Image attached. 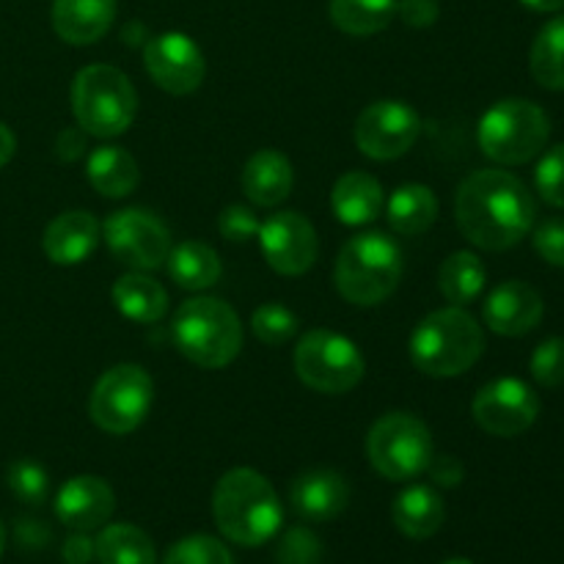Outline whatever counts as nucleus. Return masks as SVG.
Here are the masks:
<instances>
[{"label": "nucleus", "mask_w": 564, "mask_h": 564, "mask_svg": "<svg viewBox=\"0 0 564 564\" xmlns=\"http://www.w3.org/2000/svg\"><path fill=\"white\" fill-rule=\"evenodd\" d=\"M538 218L529 187L501 169L474 171L455 196V220L463 237L482 251H507L532 231Z\"/></svg>", "instance_id": "1"}, {"label": "nucleus", "mask_w": 564, "mask_h": 564, "mask_svg": "<svg viewBox=\"0 0 564 564\" xmlns=\"http://www.w3.org/2000/svg\"><path fill=\"white\" fill-rule=\"evenodd\" d=\"M213 518L237 545H262L281 529V501L273 485L253 468H231L213 490Z\"/></svg>", "instance_id": "2"}, {"label": "nucleus", "mask_w": 564, "mask_h": 564, "mask_svg": "<svg viewBox=\"0 0 564 564\" xmlns=\"http://www.w3.org/2000/svg\"><path fill=\"white\" fill-rule=\"evenodd\" d=\"M485 352L482 325L463 306L427 314L411 334L413 367L430 378H457Z\"/></svg>", "instance_id": "3"}, {"label": "nucleus", "mask_w": 564, "mask_h": 564, "mask_svg": "<svg viewBox=\"0 0 564 564\" xmlns=\"http://www.w3.org/2000/svg\"><path fill=\"white\" fill-rule=\"evenodd\" d=\"M176 350L202 369H224L240 356L242 325L235 308L220 297H193L171 319Z\"/></svg>", "instance_id": "4"}, {"label": "nucleus", "mask_w": 564, "mask_h": 564, "mask_svg": "<svg viewBox=\"0 0 564 564\" xmlns=\"http://www.w3.org/2000/svg\"><path fill=\"white\" fill-rule=\"evenodd\" d=\"M402 251L383 231H361L341 246L336 259V290L352 306H378L400 286Z\"/></svg>", "instance_id": "5"}, {"label": "nucleus", "mask_w": 564, "mask_h": 564, "mask_svg": "<svg viewBox=\"0 0 564 564\" xmlns=\"http://www.w3.org/2000/svg\"><path fill=\"white\" fill-rule=\"evenodd\" d=\"M72 110L77 127L94 138H119L132 127L138 94L130 77L108 64L83 66L72 83Z\"/></svg>", "instance_id": "6"}, {"label": "nucleus", "mask_w": 564, "mask_h": 564, "mask_svg": "<svg viewBox=\"0 0 564 564\" xmlns=\"http://www.w3.org/2000/svg\"><path fill=\"white\" fill-rule=\"evenodd\" d=\"M551 135V119L532 99H501L479 119L477 141L490 160L523 165L538 158Z\"/></svg>", "instance_id": "7"}, {"label": "nucleus", "mask_w": 564, "mask_h": 564, "mask_svg": "<svg viewBox=\"0 0 564 564\" xmlns=\"http://www.w3.org/2000/svg\"><path fill=\"white\" fill-rule=\"evenodd\" d=\"M433 433L419 416L394 411L380 416L367 435V457L380 477L408 482L427 471L433 460Z\"/></svg>", "instance_id": "8"}, {"label": "nucleus", "mask_w": 564, "mask_h": 564, "mask_svg": "<svg viewBox=\"0 0 564 564\" xmlns=\"http://www.w3.org/2000/svg\"><path fill=\"white\" fill-rule=\"evenodd\" d=\"M295 372L312 391L319 394H347L367 372L361 350L352 339L336 330H308L295 347Z\"/></svg>", "instance_id": "9"}, {"label": "nucleus", "mask_w": 564, "mask_h": 564, "mask_svg": "<svg viewBox=\"0 0 564 564\" xmlns=\"http://www.w3.org/2000/svg\"><path fill=\"white\" fill-rule=\"evenodd\" d=\"M154 383L138 364H119L97 380L88 400L94 424L110 435H127L143 424L152 408Z\"/></svg>", "instance_id": "10"}, {"label": "nucleus", "mask_w": 564, "mask_h": 564, "mask_svg": "<svg viewBox=\"0 0 564 564\" xmlns=\"http://www.w3.org/2000/svg\"><path fill=\"white\" fill-rule=\"evenodd\" d=\"M102 231L108 251L138 273L165 268V259L174 248L163 220L141 207H127L113 213L105 220Z\"/></svg>", "instance_id": "11"}, {"label": "nucleus", "mask_w": 564, "mask_h": 564, "mask_svg": "<svg viewBox=\"0 0 564 564\" xmlns=\"http://www.w3.org/2000/svg\"><path fill=\"white\" fill-rule=\"evenodd\" d=\"M422 132V119L402 99H380L361 110L356 121V147L367 158L397 160L408 154Z\"/></svg>", "instance_id": "12"}, {"label": "nucleus", "mask_w": 564, "mask_h": 564, "mask_svg": "<svg viewBox=\"0 0 564 564\" xmlns=\"http://www.w3.org/2000/svg\"><path fill=\"white\" fill-rule=\"evenodd\" d=\"M474 422L496 438H516L527 433L540 416V397L518 378L490 380L471 402Z\"/></svg>", "instance_id": "13"}, {"label": "nucleus", "mask_w": 564, "mask_h": 564, "mask_svg": "<svg viewBox=\"0 0 564 564\" xmlns=\"http://www.w3.org/2000/svg\"><path fill=\"white\" fill-rule=\"evenodd\" d=\"M143 66L163 91L174 97L193 94L204 83V53L187 33L165 31L143 44Z\"/></svg>", "instance_id": "14"}, {"label": "nucleus", "mask_w": 564, "mask_h": 564, "mask_svg": "<svg viewBox=\"0 0 564 564\" xmlns=\"http://www.w3.org/2000/svg\"><path fill=\"white\" fill-rule=\"evenodd\" d=\"M259 248L270 268L281 275H303L317 262V231L297 213L270 215L259 226Z\"/></svg>", "instance_id": "15"}, {"label": "nucleus", "mask_w": 564, "mask_h": 564, "mask_svg": "<svg viewBox=\"0 0 564 564\" xmlns=\"http://www.w3.org/2000/svg\"><path fill=\"white\" fill-rule=\"evenodd\" d=\"M116 510V496L105 479L99 477H72L61 485L55 496V516L72 532H94L110 521Z\"/></svg>", "instance_id": "16"}, {"label": "nucleus", "mask_w": 564, "mask_h": 564, "mask_svg": "<svg viewBox=\"0 0 564 564\" xmlns=\"http://www.w3.org/2000/svg\"><path fill=\"white\" fill-rule=\"evenodd\" d=\"M543 297L534 286L523 281H505L488 295L482 306V319L499 336H527L543 319Z\"/></svg>", "instance_id": "17"}, {"label": "nucleus", "mask_w": 564, "mask_h": 564, "mask_svg": "<svg viewBox=\"0 0 564 564\" xmlns=\"http://www.w3.org/2000/svg\"><path fill=\"white\" fill-rule=\"evenodd\" d=\"M99 237H102V226L91 213L69 209L44 229L42 248L50 262L61 264V268H72V264L86 262L97 251Z\"/></svg>", "instance_id": "18"}, {"label": "nucleus", "mask_w": 564, "mask_h": 564, "mask_svg": "<svg viewBox=\"0 0 564 564\" xmlns=\"http://www.w3.org/2000/svg\"><path fill=\"white\" fill-rule=\"evenodd\" d=\"M290 501L295 512L306 521L325 523L334 521L345 512L350 501V488L345 477L330 468H314V471L301 474L290 488Z\"/></svg>", "instance_id": "19"}, {"label": "nucleus", "mask_w": 564, "mask_h": 564, "mask_svg": "<svg viewBox=\"0 0 564 564\" xmlns=\"http://www.w3.org/2000/svg\"><path fill=\"white\" fill-rule=\"evenodd\" d=\"M240 185L248 202L257 207H279L281 202L290 198L292 185H295L292 163L286 160V154L275 152V149H259L242 165Z\"/></svg>", "instance_id": "20"}, {"label": "nucleus", "mask_w": 564, "mask_h": 564, "mask_svg": "<svg viewBox=\"0 0 564 564\" xmlns=\"http://www.w3.org/2000/svg\"><path fill=\"white\" fill-rule=\"evenodd\" d=\"M116 0H53V28L66 44H94L110 31Z\"/></svg>", "instance_id": "21"}, {"label": "nucleus", "mask_w": 564, "mask_h": 564, "mask_svg": "<svg viewBox=\"0 0 564 564\" xmlns=\"http://www.w3.org/2000/svg\"><path fill=\"white\" fill-rule=\"evenodd\" d=\"M330 207L339 224L367 226L383 213L386 196L380 182L367 171H347L330 191Z\"/></svg>", "instance_id": "22"}, {"label": "nucleus", "mask_w": 564, "mask_h": 564, "mask_svg": "<svg viewBox=\"0 0 564 564\" xmlns=\"http://www.w3.org/2000/svg\"><path fill=\"white\" fill-rule=\"evenodd\" d=\"M444 499L430 485H411L391 505V521L405 538L427 540L444 527Z\"/></svg>", "instance_id": "23"}, {"label": "nucleus", "mask_w": 564, "mask_h": 564, "mask_svg": "<svg viewBox=\"0 0 564 564\" xmlns=\"http://www.w3.org/2000/svg\"><path fill=\"white\" fill-rule=\"evenodd\" d=\"M113 303L121 317L138 325H154L169 312V292L143 273H127L113 284Z\"/></svg>", "instance_id": "24"}, {"label": "nucleus", "mask_w": 564, "mask_h": 564, "mask_svg": "<svg viewBox=\"0 0 564 564\" xmlns=\"http://www.w3.org/2000/svg\"><path fill=\"white\" fill-rule=\"evenodd\" d=\"M88 182L105 198H124L141 182L135 158L121 147H99L88 154Z\"/></svg>", "instance_id": "25"}, {"label": "nucleus", "mask_w": 564, "mask_h": 564, "mask_svg": "<svg viewBox=\"0 0 564 564\" xmlns=\"http://www.w3.org/2000/svg\"><path fill=\"white\" fill-rule=\"evenodd\" d=\"M386 218H389V226L397 235H424L438 218V198L427 185L408 182V185H400L391 193L389 204H386Z\"/></svg>", "instance_id": "26"}, {"label": "nucleus", "mask_w": 564, "mask_h": 564, "mask_svg": "<svg viewBox=\"0 0 564 564\" xmlns=\"http://www.w3.org/2000/svg\"><path fill=\"white\" fill-rule=\"evenodd\" d=\"M165 270H169L171 281L187 292H202L218 284L220 273V257L215 248L204 246V242L187 240L171 248L169 259H165Z\"/></svg>", "instance_id": "27"}, {"label": "nucleus", "mask_w": 564, "mask_h": 564, "mask_svg": "<svg viewBox=\"0 0 564 564\" xmlns=\"http://www.w3.org/2000/svg\"><path fill=\"white\" fill-rule=\"evenodd\" d=\"M94 560L99 564H158V554L143 529L132 523H113L94 540Z\"/></svg>", "instance_id": "28"}, {"label": "nucleus", "mask_w": 564, "mask_h": 564, "mask_svg": "<svg viewBox=\"0 0 564 564\" xmlns=\"http://www.w3.org/2000/svg\"><path fill=\"white\" fill-rule=\"evenodd\" d=\"M438 290L452 306H468L485 290V264L477 253L455 251L441 262Z\"/></svg>", "instance_id": "29"}, {"label": "nucleus", "mask_w": 564, "mask_h": 564, "mask_svg": "<svg viewBox=\"0 0 564 564\" xmlns=\"http://www.w3.org/2000/svg\"><path fill=\"white\" fill-rule=\"evenodd\" d=\"M534 80L549 91H564V17H554L540 28L529 53Z\"/></svg>", "instance_id": "30"}, {"label": "nucleus", "mask_w": 564, "mask_h": 564, "mask_svg": "<svg viewBox=\"0 0 564 564\" xmlns=\"http://www.w3.org/2000/svg\"><path fill=\"white\" fill-rule=\"evenodd\" d=\"M397 17V0H330V20L350 36L386 31Z\"/></svg>", "instance_id": "31"}, {"label": "nucleus", "mask_w": 564, "mask_h": 564, "mask_svg": "<svg viewBox=\"0 0 564 564\" xmlns=\"http://www.w3.org/2000/svg\"><path fill=\"white\" fill-rule=\"evenodd\" d=\"M301 328V319L284 303H264L251 314V330L262 345L275 347L290 341Z\"/></svg>", "instance_id": "32"}, {"label": "nucleus", "mask_w": 564, "mask_h": 564, "mask_svg": "<svg viewBox=\"0 0 564 564\" xmlns=\"http://www.w3.org/2000/svg\"><path fill=\"white\" fill-rule=\"evenodd\" d=\"M6 485H9L11 496L20 499L22 505L39 507L44 505L50 494V477L44 466L33 460H14L6 471Z\"/></svg>", "instance_id": "33"}, {"label": "nucleus", "mask_w": 564, "mask_h": 564, "mask_svg": "<svg viewBox=\"0 0 564 564\" xmlns=\"http://www.w3.org/2000/svg\"><path fill=\"white\" fill-rule=\"evenodd\" d=\"M163 564H235L229 549L209 534H191L169 549Z\"/></svg>", "instance_id": "34"}, {"label": "nucleus", "mask_w": 564, "mask_h": 564, "mask_svg": "<svg viewBox=\"0 0 564 564\" xmlns=\"http://www.w3.org/2000/svg\"><path fill=\"white\" fill-rule=\"evenodd\" d=\"M540 198L551 207H564V143H556L540 158L534 171Z\"/></svg>", "instance_id": "35"}, {"label": "nucleus", "mask_w": 564, "mask_h": 564, "mask_svg": "<svg viewBox=\"0 0 564 564\" xmlns=\"http://www.w3.org/2000/svg\"><path fill=\"white\" fill-rule=\"evenodd\" d=\"M532 378L538 380L543 389H556L564 383V339L562 336H551V339L540 341L532 352Z\"/></svg>", "instance_id": "36"}, {"label": "nucleus", "mask_w": 564, "mask_h": 564, "mask_svg": "<svg viewBox=\"0 0 564 564\" xmlns=\"http://www.w3.org/2000/svg\"><path fill=\"white\" fill-rule=\"evenodd\" d=\"M323 560V543L317 534L306 527H295L281 538L275 562L279 564H319Z\"/></svg>", "instance_id": "37"}, {"label": "nucleus", "mask_w": 564, "mask_h": 564, "mask_svg": "<svg viewBox=\"0 0 564 564\" xmlns=\"http://www.w3.org/2000/svg\"><path fill=\"white\" fill-rule=\"evenodd\" d=\"M259 218L246 204H229L218 218V231L229 242H248L259 235Z\"/></svg>", "instance_id": "38"}, {"label": "nucleus", "mask_w": 564, "mask_h": 564, "mask_svg": "<svg viewBox=\"0 0 564 564\" xmlns=\"http://www.w3.org/2000/svg\"><path fill=\"white\" fill-rule=\"evenodd\" d=\"M534 251L549 264L564 268V218H551L534 229Z\"/></svg>", "instance_id": "39"}, {"label": "nucleus", "mask_w": 564, "mask_h": 564, "mask_svg": "<svg viewBox=\"0 0 564 564\" xmlns=\"http://www.w3.org/2000/svg\"><path fill=\"white\" fill-rule=\"evenodd\" d=\"M438 14V0H397V17L408 28H430Z\"/></svg>", "instance_id": "40"}, {"label": "nucleus", "mask_w": 564, "mask_h": 564, "mask_svg": "<svg viewBox=\"0 0 564 564\" xmlns=\"http://www.w3.org/2000/svg\"><path fill=\"white\" fill-rule=\"evenodd\" d=\"M430 477H433L435 485H444V488H455V485L463 482V466L449 455H441L430 460L427 466Z\"/></svg>", "instance_id": "41"}, {"label": "nucleus", "mask_w": 564, "mask_h": 564, "mask_svg": "<svg viewBox=\"0 0 564 564\" xmlns=\"http://www.w3.org/2000/svg\"><path fill=\"white\" fill-rule=\"evenodd\" d=\"M94 560V540L88 532H75L64 543V562L66 564H88Z\"/></svg>", "instance_id": "42"}, {"label": "nucleus", "mask_w": 564, "mask_h": 564, "mask_svg": "<svg viewBox=\"0 0 564 564\" xmlns=\"http://www.w3.org/2000/svg\"><path fill=\"white\" fill-rule=\"evenodd\" d=\"M86 152V138H83V130H64L58 138V154L64 160H77Z\"/></svg>", "instance_id": "43"}, {"label": "nucleus", "mask_w": 564, "mask_h": 564, "mask_svg": "<svg viewBox=\"0 0 564 564\" xmlns=\"http://www.w3.org/2000/svg\"><path fill=\"white\" fill-rule=\"evenodd\" d=\"M14 152H17V138H14V132H11L9 127H6L3 121H0V169L11 163V158H14Z\"/></svg>", "instance_id": "44"}, {"label": "nucleus", "mask_w": 564, "mask_h": 564, "mask_svg": "<svg viewBox=\"0 0 564 564\" xmlns=\"http://www.w3.org/2000/svg\"><path fill=\"white\" fill-rule=\"evenodd\" d=\"M527 9L540 11V14H551V11H560L564 9V0H521Z\"/></svg>", "instance_id": "45"}, {"label": "nucleus", "mask_w": 564, "mask_h": 564, "mask_svg": "<svg viewBox=\"0 0 564 564\" xmlns=\"http://www.w3.org/2000/svg\"><path fill=\"white\" fill-rule=\"evenodd\" d=\"M3 549H6V527L3 521H0V556H3Z\"/></svg>", "instance_id": "46"}, {"label": "nucleus", "mask_w": 564, "mask_h": 564, "mask_svg": "<svg viewBox=\"0 0 564 564\" xmlns=\"http://www.w3.org/2000/svg\"><path fill=\"white\" fill-rule=\"evenodd\" d=\"M444 564H474L471 560H449V562H444Z\"/></svg>", "instance_id": "47"}]
</instances>
